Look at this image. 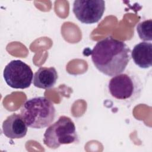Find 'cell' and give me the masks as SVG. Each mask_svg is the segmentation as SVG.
<instances>
[{
	"label": "cell",
	"instance_id": "obj_1",
	"mask_svg": "<svg viewBox=\"0 0 152 152\" xmlns=\"http://www.w3.org/2000/svg\"><path fill=\"white\" fill-rule=\"evenodd\" d=\"M131 52L124 42L109 36L97 42L91 50V60L100 72L113 77L125 70L131 58Z\"/></svg>",
	"mask_w": 152,
	"mask_h": 152
},
{
	"label": "cell",
	"instance_id": "obj_2",
	"mask_svg": "<svg viewBox=\"0 0 152 152\" xmlns=\"http://www.w3.org/2000/svg\"><path fill=\"white\" fill-rule=\"evenodd\" d=\"M142 88L140 77L130 72L112 77L107 84V90L110 97L124 105L131 104L139 99Z\"/></svg>",
	"mask_w": 152,
	"mask_h": 152
},
{
	"label": "cell",
	"instance_id": "obj_3",
	"mask_svg": "<svg viewBox=\"0 0 152 152\" xmlns=\"http://www.w3.org/2000/svg\"><path fill=\"white\" fill-rule=\"evenodd\" d=\"M55 112L53 103L42 96L28 99L20 109V115L27 126L34 129H42L50 125L55 119Z\"/></svg>",
	"mask_w": 152,
	"mask_h": 152
},
{
	"label": "cell",
	"instance_id": "obj_4",
	"mask_svg": "<svg viewBox=\"0 0 152 152\" xmlns=\"http://www.w3.org/2000/svg\"><path fill=\"white\" fill-rule=\"evenodd\" d=\"M78 141L75 124L70 118L66 116H60L46 129L43 135L44 144L52 149H56L62 144Z\"/></svg>",
	"mask_w": 152,
	"mask_h": 152
},
{
	"label": "cell",
	"instance_id": "obj_5",
	"mask_svg": "<svg viewBox=\"0 0 152 152\" xmlns=\"http://www.w3.org/2000/svg\"><path fill=\"white\" fill-rule=\"evenodd\" d=\"M33 73L30 66L21 60H12L5 66L4 78L8 86L13 88L24 89L33 81Z\"/></svg>",
	"mask_w": 152,
	"mask_h": 152
},
{
	"label": "cell",
	"instance_id": "obj_6",
	"mask_svg": "<svg viewBox=\"0 0 152 152\" xmlns=\"http://www.w3.org/2000/svg\"><path fill=\"white\" fill-rule=\"evenodd\" d=\"M105 10L103 0H76L74 1L72 11L81 23L87 24L97 23Z\"/></svg>",
	"mask_w": 152,
	"mask_h": 152
},
{
	"label": "cell",
	"instance_id": "obj_7",
	"mask_svg": "<svg viewBox=\"0 0 152 152\" xmlns=\"http://www.w3.org/2000/svg\"><path fill=\"white\" fill-rule=\"evenodd\" d=\"M27 132V125L20 115L13 113L8 116L2 124V132L11 139L22 138Z\"/></svg>",
	"mask_w": 152,
	"mask_h": 152
},
{
	"label": "cell",
	"instance_id": "obj_8",
	"mask_svg": "<svg viewBox=\"0 0 152 152\" xmlns=\"http://www.w3.org/2000/svg\"><path fill=\"white\" fill-rule=\"evenodd\" d=\"M134 62L138 67L147 69L152 65V44L141 42L137 44L131 52Z\"/></svg>",
	"mask_w": 152,
	"mask_h": 152
},
{
	"label": "cell",
	"instance_id": "obj_9",
	"mask_svg": "<svg viewBox=\"0 0 152 152\" xmlns=\"http://www.w3.org/2000/svg\"><path fill=\"white\" fill-rule=\"evenodd\" d=\"M58 80V72L54 67H40L33 75V85L37 88L53 87Z\"/></svg>",
	"mask_w": 152,
	"mask_h": 152
},
{
	"label": "cell",
	"instance_id": "obj_10",
	"mask_svg": "<svg viewBox=\"0 0 152 152\" xmlns=\"http://www.w3.org/2000/svg\"><path fill=\"white\" fill-rule=\"evenodd\" d=\"M137 31L140 39L143 41L152 40V20H146L137 26Z\"/></svg>",
	"mask_w": 152,
	"mask_h": 152
}]
</instances>
